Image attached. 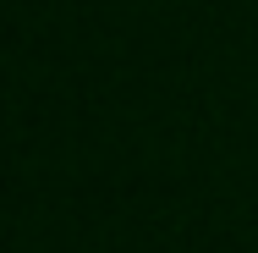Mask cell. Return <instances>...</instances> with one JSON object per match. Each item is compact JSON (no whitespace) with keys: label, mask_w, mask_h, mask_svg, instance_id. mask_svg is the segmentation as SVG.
Here are the masks:
<instances>
[]
</instances>
